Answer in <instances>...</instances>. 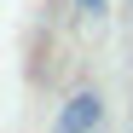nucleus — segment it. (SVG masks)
<instances>
[{
	"mask_svg": "<svg viewBox=\"0 0 133 133\" xmlns=\"http://www.w3.org/2000/svg\"><path fill=\"white\" fill-rule=\"evenodd\" d=\"M58 127L64 133H93V127H104V98L98 93H70L64 110H58Z\"/></svg>",
	"mask_w": 133,
	"mask_h": 133,
	"instance_id": "1",
	"label": "nucleus"
},
{
	"mask_svg": "<svg viewBox=\"0 0 133 133\" xmlns=\"http://www.w3.org/2000/svg\"><path fill=\"white\" fill-rule=\"evenodd\" d=\"M75 6H81L87 17H98V12H104V0H75Z\"/></svg>",
	"mask_w": 133,
	"mask_h": 133,
	"instance_id": "2",
	"label": "nucleus"
},
{
	"mask_svg": "<svg viewBox=\"0 0 133 133\" xmlns=\"http://www.w3.org/2000/svg\"><path fill=\"white\" fill-rule=\"evenodd\" d=\"M127 6H133V0H127Z\"/></svg>",
	"mask_w": 133,
	"mask_h": 133,
	"instance_id": "3",
	"label": "nucleus"
}]
</instances>
